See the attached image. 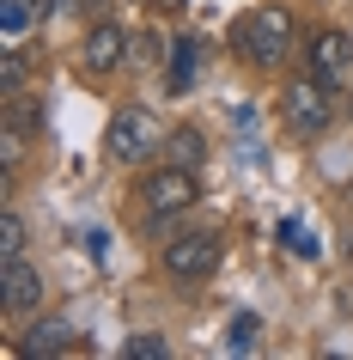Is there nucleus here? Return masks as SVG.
<instances>
[{
    "label": "nucleus",
    "mask_w": 353,
    "mask_h": 360,
    "mask_svg": "<svg viewBox=\"0 0 353 360\" xmlns=\"http://www.w3.org/2000/svg\"><path fill=\"white\" fill-rule=\"evenodd\" d=\"M67 348H74V330H67L61 318H37L19 342H13V354H25V360H37V354H67Z\"/></svg>",
    "instance_id": "9"
},
{
    "label": "nucleus",
    "mask_w": 353,
    "mask_h": 360,
    "mask_svg": "<svg viewBox=\"0 0 353 360\" xmlns=\"http://www.w3.org/2000/svg\"><path fill=\"white\" fill-rule=\"evenodd\" d=\"M256 336H262V318H256V311H238V318L225 323V354H250Z\"/></svg>",
    "instance_id": "12"
},
{
    "label": "nucleus",
    "mask_w": 353,
    "mask_h": 360,
    "mask_svg": "<svg viewBox=\"0 0 353 360\" xmlns=\"http://www.w3.org/2000/svg\"><path fill=\"white\" fill-rule=\"evenodd\" d=\"M165 153H171V165H189V171H195V165H201V153H207V141H201V129H189V122H183V129L165 134Z\"/></svg>",
    "instance_id": "11"
},
{
    "label": "nucleus",
    "mask_w": 353,
    "mask_h": 360,
    "mask_svg": "<svg viewBox=\"0 0 353 360\" xmlns=\"http://www.w3.org/2000/svg\"><path fill=\"white\" fill-rule=\"evenodd\" d=\"M201 74V43L195 37H171V68H165V92L171 98H183L189 92V79Z\"/></svg>",
    "instance_id": "10"
},
{
    "label": "nucleus",
    "mask_w": 353,
    "mask_h": 360,
    "mask_svg": "<svg viewBox=\"0 0 353 360\" xmlns=\"http://www.w3.org/2000/svg\"><path fill=\"white\" fill-rule=\"evenodd\" d=\"M55 6H79V0H55Z\"/></svg>",
    "instance_id": "19"
},
{
    "label": "nucleus",
    "mask_w": 353,
    "mask_h": 360,
    "mask_svg": "<svg viewBox=\"0 0 353 360\" xmlns=\"http://www.w3.org/2000/svg\"><path fill=\"white\" fill-rule=\"evenodd\" d=\"M347 68H353V37H347V31H323V37L311 43V74L335 86Z\"/></svg>",
    "instance_id": "8"
},
{
    "label": "nucleus",
    "mask_w": 353,
    "mask_h": 360,
    "mask_svg": "<svg viewBox=\"0 0 353 360\" xmlns=\"http://www.w3.org/2000/svg\"><path fill=\"white\" fill-rule=\"evenodd\" d=\"M19 86H25V49H19V43H6V49H0V92L19 98Z\"/></svg>",
    "instance_id": "13"
},
{
    "label": "nucleus",
    "mask_w": 353,
    "mask_h": 360,
    "mask_svg": "<svg viewBox=\"0 0 353 360\" xmlns=\"http://www.w3.org/2000/svg\"><path fill=\"white\" fill-rule=\"evenodd\" d=\"M195 171L189 165H165V171H152L147 184H140V208H147L152 226H165V220H177V214L195 208Z\"/></svg>",
    "instance_id": "4"
},
{
    "label": "nucleus",
    "mask_w": 353,
    "mask_h": 360,
    "mask_svg": "<svg viewBox=\"0 0 353 360\" xmlns=\"http://www.w3.org/2000/svg\"><path fill=\"white\" fill-rule=\"evenodd\" d=\"M128 31L122 25H110V19H98L92 31H86V43H79V61H86V74H116L122 61H128Z\"/></svg>",
    "instance_id": "7"
},
{
    "label": "nucleus",
    "mask_w": 353,
    "mask_h": 360,
    "mask_svg": "<svg viewBox=\"0 0 353 360\" xmlns=\"http://www.w3.org/2000/svg\"><path fill=\"white\" fill-rule=\"evenodd\" d=\"M122 360H165V336H152V330L128 336V342H122Z\"/></svg>",
    "instance_id": "15"
},
{
    "label": "nucleus",
    "mask_w": 353,
    "mask_h": 360,
    "mask_svg": "<svg viewBox=\"0 0 353 360\" xmlns=\"http://www.w3.org/2000/svg\"><path fill=\"white\" fill-rule=\"evenodd\" d=\"M286 43H293V13L286 6H256L232 25V49H238L250 68H280L286 61Z\"/></svg>",
    "instance_id": "1"
},
{
    "label": "nucleus",
    "mask_w": 353,
    "mask_h": 360,
    "mask_svg": "<svg viewBox=\"0 0 353 360\" xmlns=\"http://www.w3.org/2000/svg\"><path fill=\"white\" fill-rule=\"evenodd\" d=\"M31 19H37V13H31V0H0V31H6V43H19Z\"/></svg>",
    "instance_id": "14"
},
{
    "label": "nucleus",
    "mask_w": 353,
    "mask_h": 360,
    "mask_svg": "<svg viewBox=\"0 0 353 360\" xmlns=\"http://www.w3.org/2000/svg\"><path fill=\"white\" fill-rule=\"evenodd\" d=\"M347 116H353V98H347Z\"/></svg>",
    "instance_id": "20"
},
{
    "label": "nucleus",
    "mask_w": 353,
    "mask_h": 360,
    "mask_svg": "<svg viewBox=\"0 0 353 360\" xmlns=\"http://www.w3.org/2000/svg\"><path fill=\"white\" fill-rule=\"evenodd\" d=\"M104 147H110L116 165H147L152 153L165 147V134H159V116L140 110V104H122L110 116V129H104Z\"/></svg>",
    "instance_id": "2"
},
{
    "label": "nucleus",
    "mask_w": 353,
    "mask_h": 360,
    "mask_svg": "<svg viewBox=\"0 0 353 360\" xmlns=\"http://www.w3.org/2000/svg\"><path fill=\"white\" fill-rule=\"evenodd\" d=\"M0 305H6V318H25V311L43 305V275L25 257H6L0 263Z\"/></svg>",
    "instance_id": "6"
},
{
    "label": "nucleus",
    "mask_w": 353,
    "mask_h": 360,
    "mask_svg": "<svg viewBox=\"0 0 353 360\" xmlns=\"http://www.w3.org/2000/svg\"><path fill=\"white\" fill-rule=\"evenodd\" d=\"M280 245H293L298 257H305V263H311V257H317V238H311V232H305V226H298V220H280Z\"/></svg>",
    "instance_id": "17"
},
{
    "label": "nucleus",
    "mask_w": 353,
    "mask_h": 360,
    "mask_svg": "<svg viewBox=\"0 0 353 360\" xmlns=\"http://www.w3.org/2000/svg\"><path fill=\"white\" fill-rule=\"evenodd\" d=\"M280 116H286V129L298 134V141H317V134L329 129V116H335V92H329V79H293L286 86V98H280Z\"/></svg>",
    "instance_id": "3"
},
{
    "label": "nucleus",
    "mask_w": 353,
    "mask_h": 360,
    "mask_svg": "<svg viewBox=\"0 0 353 360\" xmlns=\"http://www.w3.org/2000/svg\"><path fill=\"white\" fill-rule=\"evenodd\" d=\"M159 49H165V43L152 37V31H140V37L128 43V61H159Z\"/></svg>",
    "instance_id": "18"
},
{
    "label": "nucleus",
    "mask_w": 353,
    "mask_h": 360,
    "mask_svg": "<svg viewBox=\"0 0 353 360\" xmlns=\"http://www.w3.org/2000/svg\"><path fill=\"white\" fill-rule=\"evenodd\" d=\"M19 250H25V220L6 208V214H0V263H6V257H19Z\"/></svg>",
    "instance_id": "16"
},
{
    "label": "nucleus",
    "mask_w": 353,
    "mask_h": 360,
    "mask_svg": "<svg viewBox=\"0 0 353 360\" xmlns=\"http://www.w3.org/2000/svg\"><path fill=\"white\" fill-rule=\"evenodd\" d=\"M220 269V232H177L165 245V275L177 287H195Z\"/></svg>",
    "instance_id": "5"
}]
</instances>
